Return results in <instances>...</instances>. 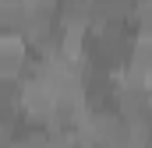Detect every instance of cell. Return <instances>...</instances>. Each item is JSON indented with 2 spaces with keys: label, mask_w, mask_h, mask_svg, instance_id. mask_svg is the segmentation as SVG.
Masks as SVG:
<instances>
[{
  "label": "cell",
  "mask_w": 152,
  "mask_h": 148,
  "mask_svg": "<svg viewBox=\"0 0 152 148\" xmlns=\"http://www.w3.org/2000/svg\"><path fill=\"white\" fill-rule=\"evenodd\" d=\"M120 81H134V85H149L152 88V39H134L131 57L120 71Z\"/></svg>",
  "instance_id": "obj_3"
},
{
  "label": "cell",
  "mask_w": 152,
  "mask_h": 148,
  "mask_svg": "<svg viewBox=\"0 0 152 148\" xmlns=\"http://www.w3.org/2000/svg\"><path fill=\"white\" fill-rule=\"evenodd\" d=\"M134 11V0H92V28L103 25H127Z\"/></svg>",
  "instance_id": "obj_4"
},
{
  "label": "cell",
  "mask_w": 152,
  "mask_h": 148,
  "mask_svg": "<svg viewBox=\"0 0 152 148\" xmlns=\"http://www.w3.org/2000/svg\"><path fill=\"white\" fill-rule=\"evenodd\" d=\"M117 92H120V74L85 71V106H88V113H96V110H113Z\"/></svg>",
  "instance_id": "obj_2"
},
{
  "label": "cell",
  "mask_w": 152,
  "mask_h": 148,
  "mask_svg": "<svg viewBox=\"0 0 152 148\" xmlns=\"http://www.w3.org/2000/svg\"><path fill=\"white\" fill-rule=\"evenodd\" d=\"M21 123H32V127H50L53 120V92L46 85H21Z\"/></svg>",
  "instance_id": "obj_1"
},
{
  "label": "cell",
  "mask_w": 152,
  "mask_h": 148,
  "mask_svg": "<svg viewBox=\"0 0 152 148\" xmlns=\"http://www.w3.org/2000/svg\"><path fill=\"white\" fill-rule=\"evenodd\" d=\"M46 131H50V148H78V131H60V127Z\"/></svg>",
  "instance_id": "obj_9"
},
{
  "label": "cell",
  "mask_w": 152,
  "mask_h": 148,
  "mask_svg": "<svg viewBox=\"0 0 152 148\" xmlns=\"http://www.w3.org/2000/svg\"><path fill=\"white\" fill-rule=\"evenodd\" d=\"M18 102H21V81L18 78H0V113L18 110Z\"/></svg>",
  "instance_id": "obj_8"
},
{
  "label": "cell",
  "mask_w": 152,
  "mask_h": 148,
  "mask_svg": "<svg viewBox=\"0 0 152 148\" xmlns=\"http://www.w3.org/2000/svg\"><path fill=\"white\" fill-rule=\"evenodd\" d=\"M28 11H46V14H57L60 11V0H25Z\"/></svg>",
  "instance_id": "obj_10"
},
{
  "label": "cell",
  "mask_w": 152,
  "mask_h": 148,
  "mask_svg": "<svg viewBox=\"0 0 152 148\" xmlns=\"http://www.w3.org/2000/svg\"><path fill=\"white\" fill-rule=\"evenodd\" d=\"M28 64V46L21 42V36L0 39V78H21Z\"/></svg>",
  "instance_id": "obj_5"
},
{
  "label": "cell",
  "mask_w": 152,
  "mask_h": 148,
  "mask_svg": "<svg viewBox=\"0 0 152 148\" xmlns=\"http://www.w3.org/2000/svg\"><path fill=\"white\" fill-rule=\"evenodd\" d=\"M11 148H50V131L46 127H32V123H21L11 138Z\"/></svg>",
  "instance_id": "obj_7"
},
{
  "label": "cell",
  "mask_w": 152,
  "mask_h": 148,
  "mask_svg": "<svg viewBox=\"0 0 152 148\" xmlns=\"http://www.w3.org/2000/svg\"><path fill=\"white\" fill-rule=\"evenodd\" d=\"M113 148H145V138H138V134H131V131H127Z\"/></svg>",
  "instance_id": "obj_11"
},
{
  "label": "cell",
  "mask_w": 152,
  "mask_h": 148,
  "mask_svg": "<svg viewBox=\"0 0 152 148\" xmlns=\"http://www.w3.org/2000/svg\"><path fill=\"white\" fill-rule=\"evenodd\" d=\"M25 14H28V4L25 0H0V39L21 36Z\"/></svg>",
  "instance_id": "obj_6"
}]
</instances>
